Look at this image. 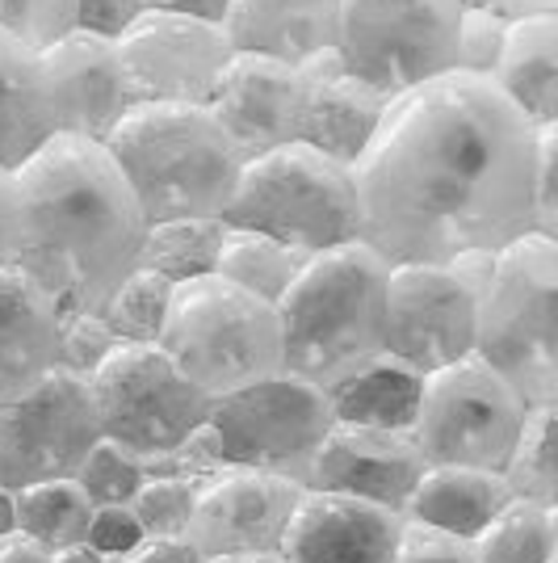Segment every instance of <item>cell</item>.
I'll return each mask as SVG.
<instances>
[{
	"label": "cell",
	"instance_id": "7bdbcfd3",
	"mask_svg": "<svg viewBox=\"0 0 558 563\" xmlns=\"http://www.w3.org/2000/svg\"><path fill=\"white\" fill-rule=\"evenodd\" d=\"M118 563H207L186 539H147Z\"/></svg>",
	"mask_w": 558,
	"mask_h": 563
},
{
	"label": "cell",
	"instance_id": "5b68a950",
	"mask_svg": "<svg viewBox=\"0 0 558 563\" xmlns=\"http://www.w3.org/2000/svg\"><path fill=\"white\" fill-rule=\"evenodd\" d=\"M475 357L525 408L558 404V240L529 232L495 253L475 299Z\"/></svg>",
	"mask_w": 558,
	"mask_h": 563
},
{
	"label": "cell",
	"instance_id": "7402d4cb",
	"mask_svg": "<svg viewBox=\"0 0 558 563\" xmlns=\"http://www.w3.org/2000/svg\"><path fill=\"white\" fill-rule=\"evenodd\" d=\"M59 371V311L22 269H0V408Z\"/></svg>",
	"mask_w": 558,
	"mask_h": 563
},
{
	"label": "cell",
	"instance_id": "2e32d148",
	"mask_svg": "<svg viewBox=\"0 0 558 563\" xmlns=\"http://www.w3.org/2000/svg\"><path fill=\"white\" fill-rule=\"evenodd\" d=\"M38 59H43L51 106H55V135L105 143L118 122L140 106L110 38L76 30L43 51Z\"/></svg>",
	"mask_w": 558,
	"mask_h": 563
},
{
	"label": "cell",
	"instance_id": "f1b7e54d",
	"mask_svg": "<svg viewBox=\"0 0 558 563\" xmlns=\"http://www.w3.org/2000/svg\"><path fill=\"white\" fill-rule=\"evenodd\" d=\"M13 514H18V534L55 555L89 539L93 505L71 479H55V484H34L13 493Z\"/></svg>",
	"mask_w": 558,
	"mask_h": 563
},
{
	"label": "cell",
	"instance_id": "8992f818",
	"mask_svg": "<svg viewBox=\"0 0 558 563\" xmlns=\"http://www.w3.org/2000/svg\"><path fill=\"white\" fill-rule=\"evenodd\" d=\"M156 345L207 399L281 375L278 311L214 274L172 290Z\"/></svg>",
	"mask_w": 558,
	"mask_h": 563
},
{
	"label": "cell",
	"instance_id": "681fc988",
	"mask_svg": "<svg viewBox=\"0 0 558 563\" xmlns=\"http://www.w3.org/2000/svg\"><path fill=\"white\" fill-rule=\"evenodd\" d=\"M214 563H281L278 555H253V560H214Z\"/></svg>",
	"mask_w": 558,
	"mask_h": 563
},
{
	"label": "cell",
	"instance_id": "f546056e",
	"mask_svg": "<svg viewBox=\"0 0 558 563\" xmlns=\"http://www.w3.org/2000/svg\"><path fill=\"white\" fill-rule=\"evenodd\" d=\"M466 551L470 563H558V509L512 500Z\"/></svg>",
	"mask_w": 558,
	"mask_h": 563
},
{
	"label": "cell",
	"instance_id": "1f68e13d",
	"mask_svg": "<svg viewBox=\"0 0 558 563\" xmlns=\"http://www.w3.org/2000/svg\"><path fill=\"white\" fill-rule=\"evenodd\" d=\"M172 290H177L172 282L156 278V274H147V269H135V274L110 295L101 320L114 329V336L122 345H156L164 320H168Z\"/></svg>",
	"mask_w": 558,
	"mask_h": 563
},
{
	"label": "cell",
	"instance_id": "d6986e66",
	"mask_svg": "<svg viewBox=\"0 0 558 563\" xmlns=\"http://www.w3.org/2000/svg\"><path fill=\"white\" fill-rule=\"evenodd\" d=\"M403 517L349 496L311 493L294 505L281 534V563H395Z\"/></svg>",
	"mask_w": 558,
	"mask_h": 563
},
{
	"label": "cell",
	"instance_id": "f6af8a7d",
	"mask_svg": "<svg viewBox=\"0 0 558 563\" xmlns=\"http://www.w3.org/2000/svg\"><path fill=\"white\" fill-rule=\"evenodd\" d=\"M0 563H51V555L25 534H4L0 539Z\"/></svg>",
	"mask_w": 558,
	"mask_h": 563
},
{
	"label": "cell",
	"instance_id": "ac0fdd59",
	"mask_svg": "<svg viewBox=\"0 0 558 563\" xmlns=\"http://www.w3.org/2000/svg\"><path fill=\"white\" fill-rule=\"evenodd\" d=\"M306 71H294L274 59L256 55H232L223 68L207 110L219 118L227 140L248 156L274 152L299 140V118H303Z\"/></svg>",
	"mask_w": 558,
	"mask_h": 563
},
{
	"label": "cell",
	"instance_id": "bcb514c9",
	"mask_svg": "<svg viewBox=\"0 0 558 563\" xmlns=\"http://www.w3.org/2000/svg\"><path fill=\"white\" fill-rule=\"evenodd\" d=\"M466 4H483L504 18H525V13H558V0H466Z\"/></svg>",
	"mask_w": 558,
	"mask_h": 563
},
{
	"label": "cell",
	"instance_id": "f35d334b",
	"mask_svg": "<svg viewBox=\"0 0 558 563\" xmlns=\"http://www.w3.org/2000/svg\"><path fill=\"white\" fill-rule=\"evenodd\" d=\"M147 13L143 0H76V30L118 43Z\"/></svg>",
	"mask_w": 558,
	"mask_h": 563
},
{
	"label": "cell",
	"instance_id": "ffe728a7",
	"mask_svg": "<svg viewBox=\"0 0 558 563\" xmlns=\"http://www.w3.org/2000/svg\"><path fill=\"white\" fill-rule=\"evenodd\" d=\"M223 34L235 55L294 71L336 68V0H232Z\"/></svg>",
	"mask_w": 558,
	"mask_h": 563
},
{
	"label": "cell",
	"instance_id": "cb8c5ba5",
	"mask_svg": "<svg viewBox=\"0 0 558 563\" xmlns=\"http://www.w3.org/2000/svg\"><path fill=\"white\" fill-rule=\"evenodd\" d=\"M509 505L512 493L504 484V475L462 467H428L420 475L416 493L408 496L403 521L428 526V530L449 534L458 542H470L479 539Z\"/></svg>",
	"mask_w": 558,
	"mask_h": 563
},
{
	"label": "cell",
	"instance_id": "9a60e30c",
	"mask_svg": "<svg viewBox=\"0 0 558 563\" xmlns=\"http://www.w3.org/2000/svg\"><path fill=\"white\" fill-rule=\"evenodd\" d=\"M306 488L260 475V471H223L210 475L202 493L193 500L181 539L202 555L214 560H253V555H278L281 534L290 526L294 505L303 500Z\"/></svg>",
	"mask_w": 558,
	"mask_h": 563
},
{
	"label": "cell",
	"instance_id": "9c48e42d",
	"mask_svg": "<svg viewBox=\"0 0 558 563\" xmlns=\"http://www.w3.org/2000/svg\"><path fill=\"white\" fill-rule=\"evenodd\" d=\"M101 442L135 463H160L207 424L210 404L160 345H118L89 378Z\"/></svg>",
	"mask_w": 558,
	"mask_h": 563
},
{
	"label": "cell",
	"instance_id": "4dcf8cb0",
	"mask_svg": "<svg viewBox=\"0 0 558 563\" xmlns=\"http://www.w3.org/2000/svg\"><path fill=\"white\" fill-rule=\"evenodd\" d=\"M504 484L512 500H529L542 509H558V471H555V408H529L525 429L504 463Z\"/></svg>",
	"mask_w": 558,
	"mask_h": 563
},
{
	"label": "cell",
	"instance_id": "c3c4849f",
	"mask_svg": "<svg viewBox=\"0 0 558 563\" xmlns=\"http://www.w3.org/2000/svg\"><path fill=\"white\" fill-rule=\"evenodd\" d=\"M4 534H18V514H13V493L0 488V539Z\"/></svg>",
	"mask_w": 558,
	"mask_h": 563
},
{
	"label": "cell",
	"instance_id": "e0dca14e",
	"mask_svg": "<svg viewBox=\"0 0 558 563\" xmlns=\"http://www.w3.org/2000/svg\"><path fill=\"white\" fill-rule=\"evenodd\" d=\"M424 471H428V463L412 442V433H378V429L332 424V433L315 454L306 488L349 496V500L403 517L408 496L416 493Z\"/></svg>",
	"mask_w": 558,
	"mask_h": 563
},
{
	"label": "cell",
	"instance_id": "7a4b0ae2",
	"mask_svg": "<svg viewBox=\"0 0 558 563\" xmlns=\"http://www.w3.org/2000/svg\"><path fill=\"white\" fill-rule=\"evenodd\" d=\"M18 269L47 295L59 320L101 316L110 295L140 269L143 219L131 186L101 143L51 135L22 168Z\"/></svg>",
	"mask_w": 558,
	"mask_h": 563
},
{
	"label": "cell",
	"instance_id": "4316f807",
	"mask_svg": "<svg viewBox=\"0 0 558 563\" xmlns=\"http://www.w3.org/2000/svg\"><path fill=\"white\" fill-rule=\"evenodd\" d=\"M223 235H227L223 219H168V223H147L140 269L172 282V286L210 278L214 265H219Z\"/></svg>",
	"mask_w": 558,
	"mask_h": 563
},
{
	"label": "cell",
	"instance_id": "8d00e7d4",
	"mask_svg": "<svg viewBox=\"0 0 558 563\" xmlns=\"http://www.w3.org/2000/svg\"><path fill=\"white\" fill-rule=\"evenodd\" d=\"M122 341L101 316H68L59 320V371L76 378H93V371L118 350Z\"/></svg>",
	"mask_w": 558,
	"mask_h": 563
},
{
	"label": "cell",
	"instance_id": "ab89813d",
	"mask_svg": "<svg viewBox=\"0 0 558 563\" xmlns=\"http://www.w3.org/2000/svg\"><path fill=\"white\" fill-rule=\"evenodd\" d=\"M89 547L110 555V560H126L143 539L140 521L131 509H93V521H89Z\"/></svg>",
	"mask_w": 558,
	"mask_h": 563
},
{
	"label": "cell",
	"instance_id": "6da1fadb",
	"mask_svg": "<svg viewBox=\"0 0 558 563\" xmlns=\"http://www.w3.org/2000/svg\"><path fill=\"white\" fill-rule=\"evenodd\" d=\"M537 126L491 80L437 76L395 97L353 165L357 244L387 265H449L534 232Z\"/></svg>",
	"mask_w": 558,
	"mask_h": 563
},
{
	"label": "cell",
	"instance_id": "836d02e7",
	"mask_svg": "<svg viewBox=\"0 0 558 563\" xmlns=\"http://www.w3.org/2000/svg\"><path fill=\"white\" fill-rule=\"evenodd\" d=\"M202 484L207 479H172V475L147 479L131 500V514L140 521L143 539H181Z\"/></svg>",
	"mask_w": 558,
	"mask_h": 563
},
{
	"label": "cell",
	"instance_id": "484cf974",
	"mask_svg": "<svg viewBox=\"0 0 558 563\" xmlns=\"http://www.w3.org/2000/svg\"><path fill=\"white\" fill-rule=\"evenodd\" d=\"M420 391L424 378L403 371L391 357H378L373 366L357 371L341 387L327 391L332 421L353 429H378V433H412L420 417Z\"/></svg>",
	"mask_w": 558,
	"mask_h": 563
},
{
	"label": "cell",
	"instance_id": "7c38bea8",
	"mask_svg": "<svg viewBox=\"0 0 558 563\" xmlns=\"http://www.w3.org/2000/svg\"><path fill=\"white\" fill-rule=\"evenodd\" d=\"M101 442L93 396L85 378L51 371L34 391L0 408V488L76 479L89 450Z\"/></svg>",
	"mask_w": 558,
	"mask_h": 563
},
{
	"label": "cell",
	"instance_id": "7dc6e473",
	"mask_svg": "<svg viewBox=\"0 0 558 563\" xmlns=\"http://www.w3.org/2000/svg\"><path fill=\"white\" fill-rule=\"evenodd\" d=\"M51 563H118V560H110V555L93 551L89 542H80V547H68V551H55V555H51Z\"/></svg>",
	"mask_w": 558,
	"mask_h": 563
},
{
	"label": "cell",
	"instance_id": "4fadbf2b",
	"mask_svg": "<svg viewBox=\"0 0 558 563\" xmlns=\"http://www.w3.org/2000/svg\"><path fill=\"white\" fill-rule=\"evenodd\" d=\"M382 357L420 378L475 357V299L445 265H391Z\"/></svg>",
	"mask_w": 558,
	"mask_h": 563
},
{
	"label": "cell",
	"instance_id": "d4e9b609",
	"mask_svg": "<svg viewBox=\"0 0 558 563\" xmlns=\"http://www.w3.org/2000/svg\"><path fill=\"white\" fill-rule=\"evenodd\" d=\"M55 135L47 76L38 51L0 30V168H18Z\"/></svg>",
	"mask_w": 558,
	"mask_h": 563
},
{
	"label": "cell",
	"instance_id": "3957f363",
	"mask_svg": "<svg viewBox=\"0 0 558 563\" xmlns=\"http://www.w3.org/2000/svg\"><path fill=\"white\" fill-rule=\"evenodd\" d=\"M391 265L366 244L306 257L303 274L278 299L281 375L320 391L341 387L382 357Z\"/></svg>",
	"mask_w": 558,
	"mask_h": 563
},
{
	"label": "cell",
	"instance_id": "52a82bcc",
	"mask_svg": "<svg viewBox=\"0 0 558 563\" xmlns=\"http://www.w3.org/2000/svg\"><path fill=\"white\" fill-rule=\"evenodd\" d=\"M357 219L353 173L311 152L306 143L248 156L232 207L223 214L227 228L269 235L303 257L357 244Z\"/></svg>",
	"mask_w": 558,
	"mask_h": 563
},
{
	"label": "cell",
	"instance_id": "277c9868",
	"mask_svg": "<svg viewBox=\"0 0 558 563\" xmlns=\"http://www.w3.org/2000/svg\"><path fill=\"white\" fill-rule=\"evenodd\" d=\"M147 223L223 219L244 152L207 106H135L101 143Z\"/></svg>",
	"mask_w": 558,
	"mask_h": 563
},
{
	"label": "cell",
	"instance_id": "b9f144b4",
	"mask_svg": "<svg viewBox=\"0 0 558 563\" xmlns=\"http://www.w3.org/2000/svg\"><path fill=\"white\" fill-rule=\"evenodd\" d=\"M22 189H18V173L0 168V269H18V253H22Z\"/></svg>",
	"mask_w": 558,
	"mask_h": 563
},
{
	"label": "cell",
	"instance_id": "e575fe53",
	"mask_svg": "<svg viewBox=\"0 0 558 563\" xmlns=\"http://www.w3.org/2000/svg\"><path fill=\"white\" fill-rule=\"evenodd\" d=\"M0 30L43 55L76 34V0H0Z\"/></svg>",
	"mask_w": 558,
	"mask_h": 563
},
{
	"label": "cell",
	"instance_id": "60d3db41",
	"mask_svg": "<svg viewBox=\"0 0 558 563\" xmlns=\"http://www.w3.org/2000/svg\"><path fill=\"white\" fill-rule=\"evenodd\" d=\"M395 563H470V551H466V542L449 539V534L403 521Z\"/></svg>",
	"mask_w": 558,
	"mask_h": 563
},
{
	"label": "cell",
	"instance_id": "ba28073f",
	"mask_svg": "<svg viewBox=\"0 0 558 563\" xmlns=\"http://www.w3.org/2000/svg\"><path fill=\"white\" fill-rule=\"evenodd\" d=\"M466 0H336V68L387 101L454 71Z\"/></svg>",
	"mask_w": 558,
	"mask_h": 563
},
{
	"label": "cell",
	"instance_id": "d590c367",
	"mask_svg": "<svg viewBox=\"0 0 558 563\" xmlns=\"http://www.w3.org/2000/svg\"><path fill=\"white\" fill-rule=\"evenodd\" d=\"M504 30H509L504 13L483 9V4H466L462 22H458V43H454V71L491 80V71L500 64V47H504Z\"/></svg>",
	"mask_w": 558,
	"mask_h": 563
},
{
	"label": "cell",
	"instance_id": "74e56055",
	"mask_svg": "<svg viewBox=\"0 0 558 563\" xmlns=\"http://www.w3.org/2000/svg\"><path fill=\"white\" fill-rule=\"evenodd\" d=\"M555 156L558 126H537L534 140V173H529V198H534V232L558 240V194H555Z\"/></svg>",
	"mask_w": 558,
	"mask_h": 563
},
{
	"label": "cell",
	"instance_id": "5bb4252c",
	"mask_svg": "<svg viewBox=\"0 0 558 563\" xmlns=\"http://www.w3.org/2000/svg\"><path fill=\"white\" fill-rule=\"evenodd\" d=\"M114 47L140 106H207L235 55L223 25L152 9Z\"/></svg>",
	"mask_w": 558,
	"mask_h": 563
},
{
	"label": "cell",
	"instance_id": "ee69618b",
	"mask_svg": "<svg viewBox=\"0 0 558 563\" xmlns=\"http://www.w3.org/2000/svg\"><path fill=\"white\" fill-rule=\"evenodd\" d=\"M152 13H177V18H193V22L223 25L232 0H143Z\"/></svg>",
	"mask_w": 558,
	"mask_h": 563
},
{
	"label": "cell",
	"instance_id": "30bf717a",
	"mask_svg": "<svg viewBox=\"0 0 558 563\" xmlns=\"http://www.w3.org/2000/svg\"><path fill=\"white\" fill-rule=\"evenodd\" d=\"M327 391L274 375L210 404L207 429L232 471H260L306 488L315 454L332 433Z\"/></svg>",
	"mask_w": 558,
	"mask_h": 563
},
{
	"label": "cell",
	"instance_id": "d6a6232c",
	"mask_svg": "<svg viewBox=\"0 0 558 563\" xmlns=\"http://www.w3.org/2000/svg\"><path fill=\"white\" fill-rule=\"evenodd\" d=\"M80 493L89 496L93 509H131V500L147 484V471L143 463H135L131 454H122L110 442H97L89 450V459L80 463L76 479H71Z\"/></svg>",
	"mask_w": 558,
	"mask_h": 563
},
{
	"label": "cell",
	"instance_id": "603a6c76",
	"mask_svg": "<svg viewBox=\"0 0 558 563\" xmlns=\"http://www.w3.org/2000/svg\"><path fill=\"white\" fill-rule=\"evenodd\" d=\"M491 85L529 126H558V13L509 18Z\"/></svg>",
	"mask_w": 558,
	"mask_h": 563
},
{
	"label": "cell",
	"instance_id": "83f0119b",
	"mask_svg": "<svg viewBox=\"0 0 558 563\" xmlns=\"http://www.w3.org/2000/svg\"><path fill=\"white\" fill-rule=\"evenodd\" d=\"M303 265H306L303 253L286 249V244L269 240V235L227 228L223 249H219V265H214V278L232 282L244 295L278 307V299L290 290V282L303 274Z\"/></svg>",
	"mask_w": 558,
	"mask_h": 563
},
{
	"label": "cell",
	"instance_id": "44dd1931",
	"mask_svg": "<svg viewBox=\"0 0 558 563\" xmlns=\"http://www.w3.org/2000/svg\"><path fill=\"white\" fill-rule=\"evenodd\" d=\"M387 97L353 80L349 71L324 68L306 76V97H303V118H299V140L311 152L327 156L332 165L349 168L366 156L373 143L382 118H387Z\"/></svg>",
	"mask_w": 558,
	"mask_h": 563
},
{
	"label": "cell",
	"instance_id": "8fae6325",
	"mask_svg": "<svg viewBox=\"0 0 558 563\" xmlns=\"http://www.w3.org/2000/svg\"><path fill=\"white\" fill-rule=\"evenodd\" d=\"M525 399L479 357L424 378L412 442L428 467H462L500 475L525 429Z\"/></svg>",
	"mask_w": 558,
	"mask_h": 563
}]
</instances>
